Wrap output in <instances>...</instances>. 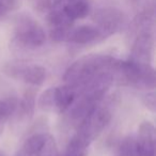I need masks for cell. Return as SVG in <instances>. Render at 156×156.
<instances>
[{
	"label": "cell",
	"instance_id": "9c48e42d",
	"mask_svg": "<svg viewBox=\"0 0 156 156\" xmlns=\"http://www.w3.org/2000/svg\"><path fill=\"white\" fill-rule=\"evenodd\" d=\"M155 126L149 121L142 122L136 138V156H155Z\"/></svg>",
	"mask_w": 156,
	"mask_h": 156
},
{
	"label": "cell",
	"instance_id": "5bb4252c",
	"mask_svg": "<svg viewBox=\"0 0 156 156\" xmlns=\"http://www.w3.org/2000/svg\"><path fill=\"white\" fill-rule=\"evenodd\" d=\"M35 108V92L32 89L25 92L22 100L18 102L17 110L20 111V117L22 119L29 120L32 118Z\"/></svg>",
	"mask_w": 156,
	"mask_h": 156
},
{
	"label": "cell",
	"instance_id": "7c38bea8",
	"mask_svg": "<svg viewBox=\"0 0 156 156\" xmlns=\"http://www.w3.org/2000/svg\"><path fill=\"white\" fill-rule=\"evenodd\" d=\"M46 135L47 134H44V133H37L31 135L25 140V142L16 151L14 156H37L40 147L45 140Z\"/></svg>",
	"mask_w": 156,
	"mask_h": 156
},
{
	"label": "cell",
	"instance_id": "7a4b0ae2",
	"mask_svg": "<svg viewBox=\"0 0 156 156\" xmlns=\"http://www.w3.org/2000/svg\"><path fill=\"white\" fill-rule=\"evenodd\" d=\"M13 44L22 49H37L45 44L46 32L35 18L27 13H20L15 17L13 30Z\"/></svg>",
	"mask_w": 156,
	"mask_h": 156
},
{
	"label": "cell",
	"instance_id": "30bf717a",
	"mask_svg": "<svg viewBox=\"0 0 156 156\" xmlns=\"http://www.w3.org/2000/svg\"><path fill=\"white\" fill-rule=\"evenodd\" d=\"M154 20H155V0H145L141 5L140 11L133 18L129 25H127L128 34L136 35L143 29L154 27Z\"/></svg>",
	"mask_w": 156,
	"mask_h": 156
},
{
	"label": "cell",
	"instance_id": "7402d4cb",
	"mask_svg": "<svg viewBox=\"0 0 156 156\" xmlns=\"http://www.w3.org/2000/svg\"><path fill=\"white\" fill-rule=\"evenodd\" d=\"M0 156H7L5 155V153L3 151H1V150H0Z\"/></svg>",
	"mask_w": 156,
	"mask_h": 156
},
{
	"label": "cell",
	"instance_id": "ba28073f",
	"mask_svg": "<svg viewBox=\"0 0 156 156\" xmlns=\"http://www.w3.org/2000/svg\"><path fill=\"white\" fill-rule=\"evenodd\" d=\"M105 39L106 37L95 25H81L69 29L65 42L76 45H89Z\"/></svg>",
	"mask_w": 156,
	"mask_h": 156
},
{
	"label": "cell",
	"instance_id": "e0dca14e",
	"mask_svg": "<svg viewBox=\"0 0 156 156\" xmlns=\"http://www.w3.org/2000/svg\"><path fill=\"white\" fill-rule=\"evenodd\" d=\"M117 156H136V139L134 137L123 139L118 149Z\"/></svg>",
	"mask_w": 156,
	"mask_h": 156
},
{
	"label": "cell",
	"instance_id": "3957f363",
	"mask_svg": "<svg viewBox=\"0 0 156 156\" xmlns=\"http://www.w3.org/2000/svg\"><path fill=\"white\" fill-rule=\"evenodd\" d=\"M76 96V89L66 83L61 87L48 88L40 95L37 106L43 111L63 113L72 106Z\"/></svg>",
	"mask_w": 156,
	"mask_h": 156
},
{
	"label": "cell",
	"instance_id": "603a6c76",
	"mask_svg": "<svg viewBox=\"0 0 156 156\" xmlns=\"http://www.w3.org/2000/svg\"><path fill=\"white\" fill-rule=\"evenodd\" d=\"M133 1H136V0H133Z\"/></svg>",
	"mask_w": 156,
	"mask_h": 156
},
{
	"label": "cell",
	"instance_id": "2e32d148",
	"mask_svg": "<svg viewBox=\"0 0 156 156\" xmlns=\"http://www.w3.org/2000/svg\"><path fill=\"white\" fill-rule=\"evenodd\" d=\"M37 156H60L58 145H57L56 140L51 135H46L45 140L40 147Z\"/></svg>",
	"mask_w": 156,
	"mask_h": 156
},
{
	"label": "cell",
	"instance_id": "d6986e66",
	"mask_svg": "<svg viewBox=\"0 0 156 156\" xmlns=\"http://www.w3.org/2000/svg\"><path fill=\"white\" fill-rule=\"evenodd\" d=\"M0 2L5 5L9 10H15L20 5V0H0Z\"/></svg>",
	"mask_w": 156,
	"mask_h": 156
},
{
	"label": "cell",
	"instance_id": "4fadbf2b",
	"mask_svg": "<svg viewBox=\"0 0 156 156\" xmlns=\"http://www.w3.org/2000/svg\"><path fill=\"white\" fill-rule=\"evenodd\" d=\"M18 102L20 100L14 95L5 96L0 100V135L3 133L7 121L17 110Z\"/></svg>",
	"mask_w": 156,
	"mask_h": 156
},
{
	"label": "cell",
	"instance_id": "8992f818",
	"mask_svg": "<svg viewBox=\"0 0 156 156\" xmlns=\"http://www.w3.org/2000/svg\"><path fill=\"white\" fill-rule=\"evenodd\" d=\"M111 118L112 115L108 107L98 106L77 126L76 135L90 144L106 128V126L111 121Z\"/></svg>",
	"mask_w": 156,
	"mask_h": 156
},
{
	"label": "cell",
	"instance_id": "8fae6325",
	"mask_svg": "<svg viewBox=\"0 0 156 156\" xmlns=\"http://www.w3.org/2000/svg\"><path fill=\"white\" fill-rule=\"evenodd\" d=\"M58 5H60L65 15L73 22L86 18L91 12V8L87 0H65Z\"/></svg>",
	"mask_w": 156,
	"mask_h": 156
},
{
	"label": "cell",
	"instance_id": "6da1fadb",
	"mask_svg": "<svg viewBox=\"0 0 156 156\" xmlns=\"http://www.w3.org/2000/svg\"><path fill=\"white\" fill-rule=\"evenodd\" d=\"M117 60L108 55H86L67 67L63 75V80L74 88L80 87L101 74H112Z\"/></svg>",
	"mask_w": 156,
	"mask_h": 156
},
{
	"label": "cell",
	"instance_id": "ffe728a7",
	"mask_svg": "<svg viewBox=\"0 0 156 156\" xmlns=\"http://www.w3.org/2000/svg\"><path fill=\"white\" fill-rule=\"evenodd\" d=\"M9 11L10 10L5 5H2V3L0 2V18L5 17L8 15V13H9Z\"/></svg>",
	"mask_w": 156,
	"mask_h": 156
},
{
	"label": "cell",
	"instance_id": "9a60e30c",
	"mask_svg": "<svg viewBox=\"0 0 156 156\" xmlns=\"http://www.w3.org/2000/svg\"><path fill=\"white\" fill-rule=\"evenodd\" d=\"M89 145L83 139L75 134L67 143L63 156H87Z\"/></svg>",
	"mask_w": 156,
	"mask_h": 156
},
{
	"label": "cell",
	"instance_id": "ac0fdd59",
	"mask_svg": "<svg viewBox=\"0 0 156 156\" xmlns=\"http://www.w3.org/2000/svg\"><path fill=\"white\" fill-rule=\"evenodd\" d=\"M143 101V104L145 105V107L150 109L152 111H155L156 109V103H155V93L154 92H150V93L145 94L142 98Z\"/></svg>",
	"mask_w": 156,
	"mask_h": 156
},
{
	"label": "cell",
	"instance_id": "44dd1931",
	"mask_svg": "<svg viewBox=\"0 0 156 156\" xmlns=\"http://www.w3.org/2000/svg\"><path fill=\"white\" fill-rule=\"evenodd\" d=\"M64 1H65V0H51V7L61 5V3H63Z\"/></svg>",
	"mask_w": 156,
	"mask_h": 156
},
{
	"label": "cell",
	"instance_id": "5b68a950",
	"mask_svg": "<svg viewBox=\"0 0 156 156\" xmlns=\"http://www.w3.org/2000/svg\"><path fill=\"white\" fill-rule=\"evenodd\" d=\"M94 25L103 32L106 39L127 27V16L115 7H103L92 13Z\"/></svg>",
	"mask_w": 156,
	"mask_h": 156
},
{
	"label": "cell",
	"instance_id": "52a82bcc",
	"mask_svg": "<svg viewBox=\"0 0 156 156\" xmlns=\"http://www.w3.org/2000/svg\"><path fill=\"white\" fill-rule=\"evenodd\" d=\"M154 27L145 28L135 35L130 50V60L140 63H150L154 46Z\"/></svg>",
	"mask_w": 156,
	"mask_h": 156
},
{
	"label": "cell",
	"instance_id": "277c9868",
	"mask_svg": "<svg viewBox=\"0 0 156 156\" xmlns=\"http://www.w3.org/2000/svg\"><path fill=\"white\" fill-rule=\"evenodd\" d=\"M2 71L8 77L35 87L43 85L47 76V72L44 66L37 63H29L20 60L7 62L3 65Z\"/></svg>",
	"mask_w": 156,
	"mask_h": 156
}]
</instances>
